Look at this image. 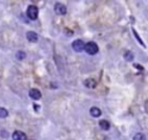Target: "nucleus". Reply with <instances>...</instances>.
Here are the masks:
<instances>
[{
  "label": "nucleus",
  "instance_id": "20e7f679",
  "mask_svg": "<svg viewBox=\"0 0 148 140\" xmlns=\"http://www.w3.org/2000/svg\"><path fill=\"white\" fill-rule=\"evenodd\" d=\"M54 10H56V13L59 14V15H65L66 12H67V8H66L65 5H62V3H60V2H57V3L54 5Z\"/></svg>",
  "mask_w": 148,
  "mask_h": 140
},
{
  "label": "nucleus",
  "instance_id": "4468645a",
  "mask_svg": "<svg viewBox=\"0 0 148 140\" xmlns=\"http://www.w3.org/2000/svg\"><path fill=\"white\" fill-rule=\"evenodd\" d=\"M133 140H145V135L142 133H136L133 137Z\"/></svg>",
  "mask_w": 148,
  "mask_h": 140
},
{
  "label": "nucleus",
  "instance_id": "423d86ee",
  "mask_svg": "<svg viewBox=\"0 0 148 140\" xmlns=\"http://www.w3.org/2000/svg\"><path fill=\"white\" fill-rule=\"evenodd\" d=\"M29 96H30L32 100H39L40 96H42V94H40V91H39L38 89L32 88V89L29 90Z\"/></svg>",
  "mask_w": 148,
  "mask_h": 140
},
{
  "label": "nucleus",
  "instance_id": "f8f14e48",
  "mask_svg": "<svg viewBox=\"0 0 148 140\" xmlns=\"http://www.w3.org/2000/svg\"><path fill=\"white\" fill-rule=\"evenodd\" d=\"M24 58H25V53H24L23 51H17V52H16V59L23 60Z\"/></svg>",
  "mask_w": 148,
  "mask_h": 140
},
{
  "label": "nucleus",
  "instance_id": "39448f33",
  "mask_svg": "<svg viewBox=\"0 0 148 140\" xmlns=\"http://www.w3.org/2000/svg\"><path fill=\"white\" fill-rule=\"evenodd\" d=\"M12 138H13V140H27V135L22 131H15L13 133Z\"/></svg>",
  "mask_w": 148,
  "mask_h": 140
},
{
  "label": "nucleus",
  "instance_id": "f257e3e1",
  "mask_svg": "<svg viewBox=\"0 0 148 140\" xmlns=\"http://www.w3.org/2000/svg\"><path fill=\"white\" fill-rule=\"evenodd\" d=\"M84 51L88 53V54H96L98 52V46L96 43L94 42H89L87 44H84Z\"/></svg>",
  "mask_w": 148,
  "mask_h": 140
},
{
  "label": "nucleus",
  "instance_id": "0eeeda50",
  "mask_svg": "<svg viewBox=\"0 0 148 140\" xmlns=\"http://www.w3.org/2000/svg\"><path fill=\"white\" fill-rule=\"evenodd\" d=\"M27 38L30 42H37L38 40V36H37V34L35 31H28L27 32Z\"/></svg>",
  "mask_w": 148,
  "mask_h": 140
},
{
  "label": "nucleus",
  "instance_id": "9b49d317",
  "mask_svg": "<svg viewBox=\"0 0 148 140\" xmlns=\"http://www.w3.org/2000/svg\"><path fill=\"white\" fill-rule=\"evenodd\" d=\"M124 58H125L127 61H131V60H133L134 54H133V52H131V51H126L125 54H124Z\"/></svg>",
  "mask_w": 148,
  "mask_h": 140
},
{
  "label": "nucleus",
  "instance_id": "ddd939ff",
  "mask_svg": "<svg viewBox=\"0 0 148 140\" xmlns=\"http://www.w3.org/2000/svg\"><path fill=\"white\" fill-rule=\"evenodd\" d=\"M8 116V111L5 108H0V118H6Z\"/></svg>",
  "mask_w": 148,
  "mask_h": 140
},
{
  "label": "nucleus",
  "instance_id": "6e6552de",
  "mask_svg": "<svg viewBox=\"0 0 148 140\" xmlns=\"http://www.w3.org/2000/svg\"><path fill=\"white\" fill-rule=\"evenodd\" d=\"M83 84L87 87V88H95L96 87V81L92 80V79H86L83 81Z\"/></svg>",
  "mask_w": 148,
  "mask_h": 140
},
{
  "label": "nucleus",
  "instance_id": "2eb2a0df",
  "mask_svg": "<svg viewBox=\"0 0 148 140\" xmlns=\"http://www.w3.org/2000/svg\"><path fill=\"white\" fill-rule=\"evenodd\" d=\"M1 137H5V138H7V137H8V134H7V132L2 130V131H1Z\"/></svg>",
  "mask_w": 148,
  "mask_h": 140
},
{
  "label": "nucleus",
  "instance_id": "9d476101",
  "mask_svg": "<svg viewBox=\"0 0 148 140\" xmlns=\"http://www.w3.org/2000/svg\"><path fill=\"white\" fill-rule=\"evenodd\" d=\"M99 127L102 128V130H109L110 128V124H109V121L108 120H101L99 121Z\"/></svg>",
  "mask_w": 148,
  "mask_h": 140
},
{
  "label": "nucleus",
  "instance_id": "7ed1b4c3",
  "mask_svg": "<svg viewBox=\"0 0 148 140\" xmlns=\"http://www.w3.org/2000/svg\"><path fill=\"white\" fill-rule=\"evenodd\" d=\"M72 47H73L74 51L81 52V51L84 50V43H83V40H81V39H76V40H74V42L72 43Z\"/></svg>",
  "mask_w": 148,
  "mask_h": 140
},
{
  "label": "nucleus",
  "instance_id": "1a4fd4ad",
  "mask_svg": "<svg viewBox=\"0 0 148 140\" xmlns=\"http://www.w3.org/2000/svg\"><path fill=\"white\" fill-rule=\"evenodd\" d=\"M101 113H102L101 110H99L98 108H96V106H92V108L90 109V115L94 116V117H99Z\"/></svg>",
  "mask_w": 148,
  "mask_h": 140
},
{
  "label": "nucleus",
  "instance_id": "f03ea898",
  "mask_svg": "<svg viewBox=\"0 0 148 140\" xmlns=\"http://www.w3.org/2000/svg\"><path fill=\"white\" fill-rule=\"evenodd\" d=\"M27 15L30 20H36L37 16H38V8L34 5H30L27 9Z\"/></svg>",
  "mask_w": 148,
  "mask_h": 140
},
{
  "label": "nucleus",
  "instance_id": "dca6fc26",
  "mask_svg": "<svg viewBox=\"0 0 148 140\" xmlns=\"http://www.w3.org/2000/svg\"><path fill=\"white\" fill-rule=\"evenodd\" d=\"M135 67H138L139 69H142V67H141V66H139V65H135Z\"/></svg>",
  "mask_w": 148,
  "mask_h": 140
}]
</instances>
